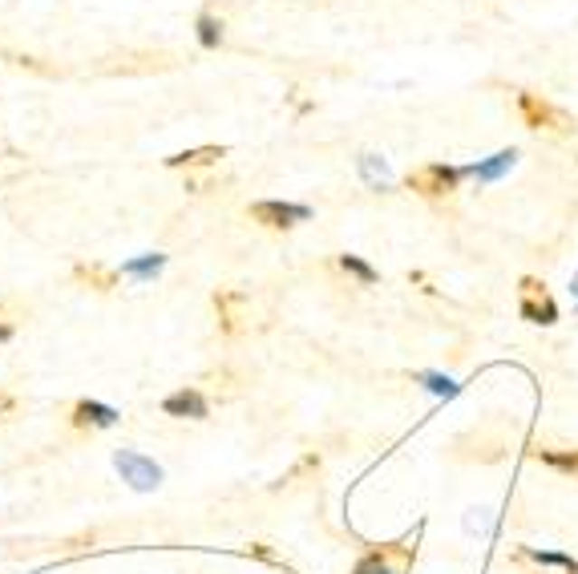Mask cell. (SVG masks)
Returning <instances> with one entry per match:
<instances>
[{
	"mask_svg": "<svg viewBox=\"0 0 578 574\" xmlns=\"http://www.w3.org/2000/svg\"><path fill=\"white\" fill-rule=\"evenodd\" d=\"M356 167H360V178H365L368 190H388V187H393V174H388V162L381 158V154H360Z\"/></svg>",
	"mask_w": 578,
	"mask_h": 574,
	"instance_id": "30bf717a",
	"label": "cell"
},
{
	"mask_svg": "<svg viewBox=\"0 0 578 574\" xmlns=\"http://www.w3.org/2000/svg\"><path fill=\"white\" fill-rule=\"evenodd\" d=\"M162 413L166 416H178V421H206L211 416V401H206L198 388H178L162 401Z\"/></svg>",
	"mask_w": 578,
	"mask_h": 574,
	"instance_id": "8992f818",
	"label": "cell"
},
{
	"mask_svg": "<svg viewBox=\"0 0 578 574\" xmlns=\"http://www.w3.org/2000/svg\"><path fill=\"white\" fill-rule=\"evenodd\" d=\"M465 530H469V534H489V510L473 506L469 514H465Z\"/></svg>",
	"mask_w": 578,
	"mask_h": 574,
	"instance_id": "d6986e66",
	"label": "cell"
},
{
	"mask_svg": "<svg viewBox=\"0 0 578 574\" xmlns=\"http://www.w3.org/2000/svg\"><path fill=\"white\" fill-rule=\"evenodd\" d=\"M13 340V324H0V344Z\"/></svg>",
	"mask_w": 578,
	"mask_h": 574,
	"instance_id": "44dd1931",
	"label": "cell"
},
{
	"mask_svg": "<svg viewBox=\"0 0 578 574\" xmlns=\"http://www.w3.org/2000/svg\"><path fill=\"white\" fill-rule=\"evenodd\" d=\"M517 162V150H502V154H494V158H486V162H478V167H469V178H478V182H497L506 170H510Z\"/></svg>",
	"mask_w": 578,
	"mask_h": 574,
	"instance_id": "7c38bea8",
	"label": "cell"
},
{
	"mask_svg": "<svg viewBox=\"0 0 578 574\" xmlns=\"http://www.w3.org/2000/svg\"><path fill=\"white\" fill-rule=\"evenodd\" d=\"M251 215L255 223H263V227H275V231H291L299 227V223L312 219V206L304 203H280V198H263V203H251Z\"/></svg>",
	"mask_w": 578,
	"mask_h": 574,
	"instance_id": "3957f363",
	"label": "cell"
},
{
	"mask_svg": "<svg viewBox=\"0 0 578 574\" xmlns=\"http://www.w3.org/2000/svg\"><path fill=\"white\" fill-rule=\"evenodd\" d=\"M118 408L114 405H101V401H77L73 405V425L77 429H109L118 425Z\"/></svg>",
	"mask_w": 578,
	"mask_h": 574,
	"instance_id": "52a82bcc",
	"label": "cell"
},
{
	"mask_svg": "<svg viewBox=\"0 0 578 574\" xmlns=\"http://www.w3.org/2000/svg\"><path fill=\"white\" fill-rule=\"evenodd\" d=\"M417 380H421V385H425L433 397H457V393H461V385H453V380L441 377V372H421Z\"/></svg>",
	"mask_w": 578,
	"mask_h": 574,
	"instance_id": "ac0fdd59",
	"label": "cell"
},
{
	"mask_svg": "<svg viewBox=\"0 0 578 574\" xmlns=\"http://www.w3.org/2000/svg\"><path fill=\"white\" fill-rule=\"evenodd\" d=\"M469 178V167H445V162H425V167L409 170V190H417V195L425 198H441V195H453L457 182Z\"/></svg>",
	"mask_w": 578,
	"mask_h": 574,
	"instance_id": "7a4b0ae2",
	"label": "cell"
},
{
	"mask_svg": "<svg viewBox=\"0 0 578 574\" xmlns=\"http://www.w3.org/2000/svg\"><path fill=\"white\" fill-rule=\"evenodd\" d=\"M73 275L81 283H90L93 292H109V287L118 283V272H109V267H98V263H77Z\"/></svg>",
	"mask_w": 578,
	"mask_h": 574,
	"instance_id": "5bb4252c",
	"label": "cell"
},
{
	"mask_svg": "<svg viewBox=\"0 0 578 574\" xmlns=\"http://www.w3.org/2000/svg\"><path fill=\"white\" fill-rule=\"evenodd\" d=\"M114 469H118V477H122L129 490H137V493H154L162 485V477H166L158 461L137 454V449H118V454H114Z\"/></svg>",
	"mask_w": 578,
	"mask_h": 574,
	"instance_id": "6da1fadb",
	"label": "cell"
},
{
	"mask_svg": "<svg viewBox=\"0 0 578 574\" xmlns=\"http://www.w3.org/2000/svg\"><path fill=\"white\" fill-rule=\"evenodd\" d=\"M517 114L530 129H558V134H566L571 129V118L563 114V110H554L550 101H542L538 93H517Z\"/></svg>",
	"mask_w": 578,
	"mask_h": 574,
	"instance_id": "277c9868",
	"label": "cell"
},
{
	"mask_svg": "<svg viewBox=\"0 0 578 574\" xmlns=\"http://www.w3.org/2000/svg\"><path fill=\"white\" fill-rule=\"evenodd\" d=\"M352 574H396V567H393V546H368V550L356 559Z\"/></svg>",
	"mask_w": 578,
	"mask_h": 574,
	"instance_id": "8fae6325",
	"label": "cell"
},
{
	"mask_svg": "<svg viewBox=\"0 0 578 574\" xmlns=\"http://www.w3.org/2000/svg\"><path fill=\"white\" fill-rule=\"evenodd\" d=\"M239 308H243V292H231V287L214 292V311H219V328H223L227 336L239 332Z\"/></svg>",
	"mask_w": 578,
	"mask_h": 574,
	"instance_id": "9c48e42d",
	"label": "cell"
},
{
	"mask_svg": "<svg viewBox=\"0 0 578 574\" xmlns=\"http://www.w3.org/2000/svg\"><path fill=\"white\" fill-rule=\"evenodd\" d=\"M340 267L352 275V280H360V283H365V287L381 280V272H376L373 263H365V259H360V255H348V251H344V255H340Z\"/></svg>",
	"mask_w": 578,
	"mask_h": 574,
	"instance_id": "e0dca14e",
	"label": "cell"
},
{
	"mask_svg": "<svg viewBox=\"0 0 578 574\" xmlns=\"http://www.w3.org/2000/svg\"><path fill=\"white\" fill-rule=\"evenodd\" d=\"M517 292H522V303H517V311H522V320H530V324H554L558 320V308H554V300L546 295V287H542L538 280H530L526 275L522 283H517Z\"/></svg>",
	"mask_w": 578,
	"mask_h": 574,
	"instance_id": "5b68a950",
	"label": "cell"
},
{
	"mask_svg": "<svg viewBox=\"0 0 578 574\" xmlns=\"http://www.w3.org/2000/svg\"><path fill=\"white\" fill-rule=\"evenodd\" d=\"M247 554H251V559H259V562H275V554L267 550L263 542H251V546H247Z\"/></svg>",
	"mask_w": 578,
	"mask_h": 574,
	"instance_id": "ffe728a7",
	"label": "cell"
},
{
	"mask_svg": "<svg viewBox=\"0 0 578 574\" xmlns=\"http://www.w3.org/2000/svg\"><path fill=\"white\" fill-rule=\"evenodd\" d=\"M227 154V146H198V150H183V154H170L166 167H211Z\"/></svg>",
	"mask_w": 578,
	"mask_h": 574,
	"instance_id": "4fadbf2b",
	"label": "cell"
},
{
	"mask_svg": "<svg viewBox=\"0 0 578 574\" xmlns=\"http://www.w3.org/2000/svg\"><path fill=\"white\" fill-rule=\"evenodd\" d=\"M534 457H538L542 465L558 469V474H574L578 477V449H538Z\"/></svg>",
	"mask_w": 578,
	"mask_h": 574,
	"instance_id": "9a60e30c",
	"label": "cell"
},
{
	"mask_svg": "<svg viewBox=\"0 0 578 574\" xmlns=\"http://www.w3.org/2000/svg\"><path fill=\"white\" fill-rule=\"evenodd\" d=\"M194 33H198V45H203V49H219L223 45V21L214 13H198Z\"/></svg>",
	"mask_w": 578,
	"mask_h": 574,
	"instance_id": "2e32d148",
	"label": "cell"
},
{
	"mask_svg": "<svg viewBox=\"0 0 578 574\" xmlns=\"http://www.w3.org/2000/svg\"><path fill=\"white\" fill-rule=\"evenodd\" d=\"M162 267H166V255H162V251H146V255H137V259H126V263L118 267V275L137 280V283H150Z\"/></svg>",
	"mask_w": 578,
	"mask_h": 574,
	"instance_id": "ba28073f",
	"label": "cell"
}]
</instances>
